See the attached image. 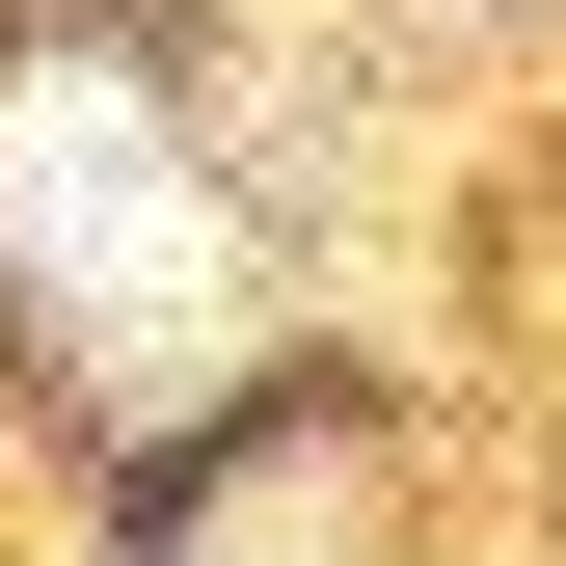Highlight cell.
Listing matches in <instances>:
<instances>
[{"label": "cell", "mask_w": 566, "mask_h": 566, "mask_svg": "<svg viewBox=\"0 0 566 566\" xmlns=\"http://www.w3.org/2000/svg\"><path fill=\"white\" fill-rule=\"evenodd\" d=\"M0 217H28V297L82 350H189L217 324V217H189V135L135 82H28L0 108Z\"/></svg>", "instance_id": "6da1fadb"}]
</instances>
